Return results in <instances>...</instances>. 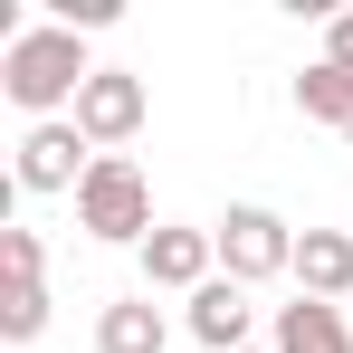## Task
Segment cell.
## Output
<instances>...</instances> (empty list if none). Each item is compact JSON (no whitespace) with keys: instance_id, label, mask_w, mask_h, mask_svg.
I'll return each instance as SVG.
<instances>
[{"instance_id":"cell-1","label":"cell","mask_w":353,"mask_h":353,"mask_svg":"<svg viewBox=\"0 0 353 353\" xmlns=\"http://www.w3.org/2000/svg\"><path fill=\"white\" fill-rule=\"evenodd\" d=\"M86 39L77 29H58V19H29V29H10V48H0V96L19 105V115L58 124L77 115V96H86Z\"/></svg>"},{"instance_id":"cell-2","label":"cell","mask_w":353,"mask_h":353,"mask_svg":"<svg viewBox=\"0 0 353 353\" xmlns=\"http://www.w3.org/2000/svg\"><path fill=\"white\" fill-rule=\"evenodd\" d=\"M77 230L86 239H134V248H143V239L163 230V220H153V181H143V163H134V153H96V172L77 181Z\"/></svg>"},{"instance_id":"cell-3","label":"cell","mask_w":353,"mask_h":353,"mask_svg":"<svg viewBox=\"0 0 353 353\" xmlns=\"http://www.w3.org/2000/svg\"><path fill=\"white\" fill-rule=\"evenodd\" d=\"M220 277L239 287H258V277H296V230L277 210H258V201H230V220H220Z\"/></svg>"},{"instance_id":"cell-4","label":"cell","mask_w":353,"mask_h":353,"mask_svg":"<svg viewBox=\"0 0 353 353\" xmlns=\"http://www.w3.org/2000/svg\"><path fill=\"white\" fill-rule=\"evenodd\" d=\"M143 115H153V96H143L134 67H96L86 96H77V134H86L96 153H124V143L143 134Z\"/></svg>"},{"instance_id":"cell-5","label":"cell","mask_w":353,"mask_h":353,"mask_svg":"<svg viewBox=\"0 0 353 353\" xmlns=\"http://www.w3.org/2000/svg\"><path fill=\"white\" fill-rule=\"evenodd\" d=\"M96 172V143L77 134V115H58V124H29L19 134V191H77V181Z\"/></svg>"},{"instance_id":"cell-6","label":"cell","mask_w":353,"mask_h":353,"mask_svg":"<svg viewBox=\"0 0 353 353\" xmlns=\"http://www.w3.org/2000/svg\"><path fill=\"white\" fill-rule=\"evenodd\" d=\"M210 277H220V239H210V230L163 220V230L143 239V287H181V296H201Z\"/></svg>"},{"instance_id":"cell-7","label":"cell","mask_w":353,"mask_h":353,"mask_svg":"<svg viewBox=\"0 0 353 353\" xmlns=\"http://www.w3.org/2000/svg\"><path fill=\"white\" fill-rule=\"evenodd\" d=\"M181 325H191L210 353H248V325H258V305H248V287H239V277H210V287L181 305Z\"/></svg>"},{"instance_id":"cell-8","label":"cell","mask_w":353,"mask_h":353,"mask_svg":"<svg viewBox=\"0 0 353 353\" xmlns=\"http://www.w3.org/2000/svg\"><path fill=\"white\" fill-rule=\"evenodd\" d=\"M296 296H315V305L353 296V239L344 230H296Z\"/></svg>"},{"instance_id":"cell-9","label":"cell","mask_w":353,"mask_h":353,"mask_svg":"<svg viewBox=\"0 0 353 353\" xmlns=\"http://www.w3.org/2000/svg\"><path fill=\"white\" fill-rule=\"evenodd\" d=\"M268 353H353V325H344V305H315V296L277 305V325H268Z\"/></svg>"},{"instance_id":"cell-10","label":"cell","mask_w":353,"mask_h":353,"mask_svg":"<svg viewBox=\"0 0 353 353\" xmlns=\"http://www.w3.org/2000/svg\"><path fill=\"white\" fill-rule=\"evenodd\" d=\"M163 344H172V325H163L153 296H115L96 315V353H163Z\"/></svg>"},{"instance_id":"cell-11","label":"cell","mask_w":353,"mask_h":353,"mask_svg":"<svg viewBox=\"0 0 353 353\" xmlns=\"http://www.w3.org/2000/svg\"><path fill=\"white\" fill-rule=\"evenodd\" d=\"M296 115H315V124H334V134H353V77L315 58L305 77H296Z\"/></svg>"},{"instance_id":"cell-12","label":"cell","mask_w":353,"mask_h":353,"mask_svg":"<svg viewBox=\"0 0 353 353\" xmlns=\"http://www.w3.org/2000/svg\"><path fill=\"white\" fill-rule=\"evenodd\" d=\"M0 334H10V344H39V334H48V287H10L0 296Z\"/></svg>"},{"instance_id":"cell-13","label":"cell","mask_w":353,"mask_h":353,"mask_svg":"<svg viewBox=\"0 0 353 353\" xmlns=\"http://www.w3.org/2000/svg\"><path fill=\"white\" fill-rule=\"evenodd\" d=\"M39 268H48L39 230H19V220H10V230H0V277H10V287H39Z\"/></svg>"},{"instance_id":"cell-14","label":"cell","mask_w":353,"mask_h":353,"mask_svg":"<svg viewBox=\"0 0 353 353\" xmlns=\"http://www.w3.org/2000/svg\"><path fill=\"white\" fill-rule=\"evenodd\" d=\"M325 67H344V77H353V10L325 19Z\"/></svg>"},{"instance_id":"cell-15","label":"cell","mask_w":353,"mask_h":353,"mask_svg":"<svg viewBox=\"0 0 353 353\" xmlns=\"http://www.w3.org/2000/svg\"><path fill=\"white\" fill-rule=\"evenodd\" d=\"M344 143H353V134H344Z\"/></svg>"},{"instance_id":"cell-16","label":"cell","mask_w":353,"mask_h":353,"mask_svg":"<svg viewBox=\"0 0 353 353\" xmlns=\"http://www.w3.org/2000/svg\"><path fill=\"white\" fill-rule=\"evenodd\" d=\"M248 353H258V344H248Z\"/></svg>"}]
</instances>
